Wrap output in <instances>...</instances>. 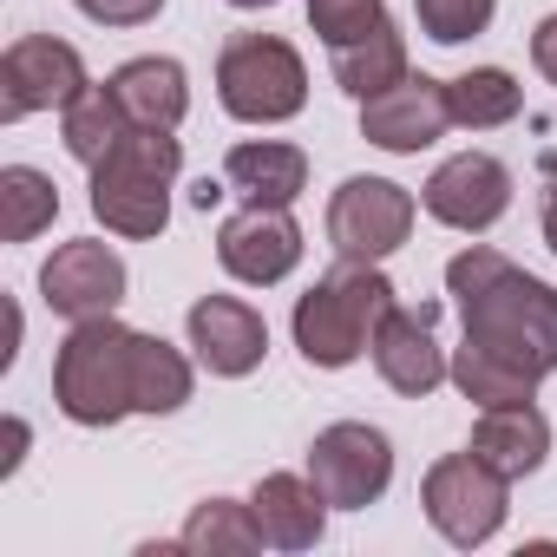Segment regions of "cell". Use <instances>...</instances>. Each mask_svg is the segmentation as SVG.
Segmentation results:
<instances>
[{
	"instance_id": "cell-1",
	"label": "cell",
	"mask_w": 557,
	"mask_h": 557,
	"mask_svg": "<svg viewBox=\"0 0 557 557\" xmlns=\"http://www.w3.org/2000/svg\"><path fill=\"white\" fill-rule=\"evenodd\" d=\"M53 400L79 426H119L125 413H177L190 400V361L112 315L73 322L53 361Z\"/></svg>"
},
{
	"instance_id": "cell-2",
	"label": "cell",
	"mask_w": 557,
	"mask_h": 557,
	"mask_svg": "<svg viewBox=\"0 0 557 557\" xmlns=\"http://www.w3.org/2000/svg\"><path fill=\"white\" fill-rule=\"evenodd\" d=\"M446 289L466 329V348L518 368L524 381L557 374V289L505 262L498 249L472 243L446 262Z\"/></svg>"
},
{
	"instance_id": "cell-3",
	"label": "cell",
	"mask_w": 557,
	"mask_h": 557,
	"mask_svg": "<svg viewBox=\"0 0 557 557\" xmlns=\"http://www.w3.org/2000/svg\"><path fill=\"white\" fill-rule=\"evenodd\" d=\"M394 309L400 302H394V283L381 275V262L342 256V269H329L296 302V348L309 368H348V361L374 355V335Z\"/></svg>"
},
{
	"instance_id": "cell-4",
	"label": "cell",
	"mask_w": 557,
	"mask_h": 557,
	"mask_svg": "<svg viewBox=\"0 0 557 557\" xmlns=\"http://www.w3.org/2000/svg\"><path fill=\"white\" fill-rule=\"evenodd\" d=\"M177 138L132 125L99 164H92V216L119 236H158L171 223V184H177Z\"/></svg>"
},
{
	"instance_id": "cell-5",
	"label": "cell",
	"mask_w": 557,
	"mask_h": 557,
	"mask_svg": "<svg viewBox=\"0 0 557 557\" xmlns=\"http://www.w3.org/2000/svg\"><path fill=\"white\" fill-rule=\"evenodd\" d=\"M216 99L243 125H283L309 106V66L275 34H236L216 60Z\"/></svg>"
},
{
	"instance_id": "cell-6",
	"label": "cell",
	"mask_w": 557,
	"mask_h": 557,
	"mask_svg": "<svg viewBox=\"0 0 557 557\" xmlns=\"http://www.w3.org/2000/svg\"><path fill=\"white\" fill-rule=\"evenodd\" d=\"M505 492H511V479L492 472V466L466 446V453H446V459L426 472L420 505H426V518H433V531H440L446 544L472 550V544H485V537L505 524Z\"/></svg>"
},
{
	"instance_id": "cell-7",
	"label": "cell",
	"mask_w": 557,
	"mask_h": 557,
	"mask_svg": "<svg viewBox=\"0 0 557 557\" xmlns=\"http://www.w3.org/2000/svg\"><path fill=\"white\" fill-rule=\"evenodd\" d=\"M86 92V60L79 47L53 40V34H27L0 53V119L21 125L34 112H66Z\"/></svg>"
},
{
	"instance_id": "cell-8",
	"label": "cell",
	"mask_w": 557,
	"mask_h": 557,
	"mask_svg": "<svg viewBox=\"0 0 557 557\" xmlns=\"http://www.w3.org/2000/svg\"><path fill=\"white\" fill-rule=\"evenodd\" d=\"M413 236V197L387 177H348L329 197V243L348 262H387Z\"/></svg>"
},
{
	"instance_id": "cell-9",
	"label": "cell",
	"mask_w": 557,
	"mask_h": 557,
	"mask_svg": "<svg viewBox=\"0 0 557 557\" xmlns=\"http://www.w3.org/2000/svg\"><path fill=\"white\" fill-rule=\"evenodd\" d=\"M309 479H315V492H322L335 511H361V505H374V498L387 492V479H394V446H387V433H374L368 420H342V426L315 433V446H309Z\"/></svg>"
},
{
	"instance_id": "cell-10",
	"label": "cell",
	"mask_w": 557,
	"mask_h": 557,
	"mask_svg": "<svg viewBox=\"0 0 557 557\" xmlns=\"http://www.w3.org/2000/svg\"><path fill=\"white\" fill-rule=\"evenodd\" d=\"M216 262L236 275V283L269 289V283H283V275L302 262V230H296L289 210L249 203V210H236V216L216 230Z\"/></svg>"
},
{
	"instance_id": "cell-11",
	"label": "cell",
	"mask_w": 557,
	"mask_h": 557,
	"mask_svg": "<svg viewBox=\"0 0 557 557\" xmlns=\"http://www.w3.org/2000/svg\"><path fill=\"white\" fill-rule=\"evenodd\" d=\"M420 203H426V216H440L446 230H492V223L505 216V203H511V171H505L492 151H459V158H446V164L426 177Z\"/></svg>"
},
{
	"instance_id": "cell-12",
	"label": "cell",
	"mask_w": 557,
	"mask_h": 557,
	"mask_svg": "<svg viewBox=\"0 0 557 557\" xmlns=\"http://www.w3.org/2000/svg\"><path fill=\"white\" fill-rule=\"evenodd\" d=\"M40 296L53 315L66 322H92V315H112L125 302V262L106 249V243H66L53 249V262L40 269Z\"/></svg>"
},
{
	"instance_id": "cell-13",
	"label": "cell",
	"mask_w": 557,
	"mask_h": 557,
	"mask_svg": "<svg viewBox=\"0 0 557 557\" xmlns=\"http://www.w3.org/2000/svg\"><path fill=\"white\" fill-rule=\"evenodd\" d=\"M446 125H453V112H446V79H426V73H407L400 86L361 99V138L381 145V151H400V158L426 151Z\"/></svg>"
},
{
	"instance_id": "cell-14",
	"label": "cell",
	"mask_w": 557,
	"mask_h": 557,
	"mask_svg": "<svg viewBox=\"0 0 557 557\" xmlns=\"http://www.w3.org/2000/svg\"><path fill=\"white\" fill-rule=\"evenodd\" d=\"M190 348H197V361H203L210 374L243 381V374L262 368L269 329H262V315H256L249 302H236V296H203V302H190Z\"/></svg>"
},
{
	"instance_id": "cell-15",
	"label": "cell",
	"mask_w": 557,
	"mask_h": 557,
	"mask_svg": "<svg viewBox=\"0 0 557 557\" xmlns=\"http://www.w3.org/2000/svg\"><path fill=\"white\" fill-rule=\"evenodd\" d=\"M374 368L394 394L407 400H426L453 368H446V348L433 342V309H394L374 335Z\"/></svg>"
},
{
	"instance_id": "cell-16",
	"label": "cell",
	"mask_w": 557,
	"mask_h": 557,
	"mask_svg": "<svg viewBox=\"0 0 557 557\" xmlns=\"http://www.w3.org/2000/svg\"><path fill=\"white\" fill-rule=\"evenodd\" d=\"M249 511L262 524V544L275 550H315L329 524V498L315 492V479H296V472H269L249 492Z\"/></svg>"
},
{
	"instance_id": "cell-17",
	"label": "cell",
	"mask_w": 557,
	"mask_h": 557,
	"mask_svg": "<svg viewBox=\"0 0 557 557\" xmlns=\"http://www.w3.org/2000/svg\"><path fill=\"white\" fill-rule=\"evenodd\" d=\"M472 453H479L492 472L524 479V472H537L544 453H550V420H544L531 400H518V407H485L479 426H472Z\"/></svg>"
},
{
	"instance_id": "cell-18",
	"label": "cell",
	"mask_w": 557,
	"mask_h": 557,
	"mask_svg": "<svg viewBox=\"0 0 557 557\" xmlns=\"http://www.w3.org/2000/svg\"><path fill=\"white\" fill-rule=\"evenodd\" d=\"M223 177H230V190H243L249 203L289 210V203L309 190V158H302L296 145H275V138H262V145H230Z\"/></svg>"
},
{
	"instance_id": "cell-19",
	"label": "cell",
	"mask_w": 557,
	"mask_h": 557,
	"mask_svg": "<svg viewBox=\"0 0 557 557\" xmlns=\"http://www.w3.org/2000/svg\"><path fill=\"white\" fill-rule=\"evenodd\" d=\"M112 92L125 106L132 125H151V132H177V119L190 112V86H184V66L177 60H132L112 73Z\"/></svg>"
},
{
	"instance_id": "cell-20",
	"label": "cell",
	"mask_w": 557,
	"mask_h": 557,
	"mask_svg": "<svg viewBox=\"0 0 557 557\" xmlns=\"http://www.w3.org/2000/svg\"><path fill=\"white\" fill-rule=\"evenodd\" d=\"M446 112L466 132H492V125H511L524 112V86L505 66H472V73L446 79Z\"/></svg>"
},
{
	"instance_id": "cell-21",
	"label": "cell",
	"mask_w": 557,
	"mask_h": 557,
	"mask_svg": "<svg viewBox=\"0 0 557 557\" xmlns=\"http://www.w3.org/2000/svg\"><path fill=\"white\" fill-rule=\"evenodd\" d=\"M177 550H190V557H249V550H262V524H256V511L236 505V498H203V505L190 511Z\"/></svg>"
},
{
	"instance_id": "cell-22",
	"label": "cell",
	"mask_w": 557,
	"mask_h": 557,
	"mask_svg": "<svg viewBox=\"0 0 557 557\" xmlns=\"http://www.w3.org/2000/svg\"><path fill=\"white\" fill-rule=\"evenodd\" d=\"M329 53H335V79H342L348 99H374V92H387V86L407 79V47H400L394 21L381 34H368L355 47H329Z\"/></svg>"
},
{
	"instance_id": "cell-23",
	"label": "cell",
	"mask_w": 557,
	"mask_h": 557,
	"mask_svg": "<svg viewBox=\"0 0 557 557\" xmlns=\"http://www.w3.org/2000/svg\"><path fill=\"white\" fill-rule=\"evenodd\" d=\"M60 125H66V151H73L79 164H99V158L132 132V119H125V106H119L112 79H106V86H86V92L60 112Z\"/></svg>"
},
{
	"instance_id": "cell-24",
	"label": "cell",
	"mask_w": 557,
	"mask_h": 557,
	"mask_svg": "<svg viewBox=\"0 0 557 557\" xmlns=\"http://www.w3.org/2000/svg\"><path fill=\"white\" fill-rule=\"evenodd\" d=\"M53 216H60V190L47 171H34V164L0 171V236L8 243H34Z\"/></svg>"
},
{
	"instance_id": "cell-25",
	"label": "cell",
	"mask_w": 557,
	"mask_h": 557,
	"mask_svg": "<svg viewBox=\"0 0 557 557\" xmlns=\"http://www.w3.org/2000/svg\"><path fill=\"white\" fill-rule=\"evenodd\" d=\"M453 387H459L466 400H479V407H518V400L537 394V381H524L518 368H505V361H492V355H479V348H459V355H453Z\"/></svg>"
},
{
	"instance_id": "cell-26",
	"label": "cell",
	"mask_w": 557,
	"mask_h": 557,
	"mask_svg": "<svg viewBox=\"0 0 557 557\" xmlns=\"http://www.w3.org/2000/svg\"><path fill=\"white\" fill-rule=\"evenodd\" d=\"M309 21L329 47H355V40L387 27V8L381 0H309Z\"/></svg>"
},
{
	"instance_id": "cell-27",
	"label": "cell",
	"mask_w": 557,
	"mask_h": 557,
	"mask_svg": "<svg viewBox=\"0 0 557 557\" xmlns=\"http://www.w3.org/2000/svg\"><path fill=\"white\" fill-rule=\"evenodd\" d=\"M413 8H420L426 40L459 47V40H479V34L492 27V8H498V0H413Z\"/></svg>"
},
{
	"instance_id": "cell-28",
	"label": "cell",
	"mask_w": 557,
	"mask_h": 557,
	"mask_svg": "<svg viewBox=\"0 0 557 557\" xmlns=\"http://www.w3.org/2000/svg\"><path fill=\"white\" fill-rule=\"evenodd\" d=\"M73 8L99 27H145V21H158L164 0H73Z\"/></svg>"
},
{
	"instance_id": "cell-29",
	"label": "cell",
	"mask_w": 557,
	"mask_h": 557,
	"mask_svg": "<svg viewBox=\"0 0 557 557\" xmlns=\"http://www.w3.org/2000/svg\"><path fill=\"white\" fill-rule=\"evenodd\" d=\"M531 66L557 86V14H544V21H537V34H531Z\"/></svg>"
},
{
	"instance_id": "cell-30",
	"label": "cell",
	"mask_w": 557,
	"mask_h": 557,
	"mask_svg": "<svg viewBox=\"0 0 557 557\" xmlns=\"http://www.w3.org/2000/svg\"><path fill=\"white\" fill-rule=\"evenodd\" d=\"M27 453V420H8V453H0V472H14Z\"/></svg>"
},
{
	"instance_id": "cell-31",
	"label": "cell",
	"mask_w": 557,
	"mask_h": 557,
	"mask_svg": "<svg viewBox=\"0 0 557 557\" xmlns=\"http://www.w3.org/2000/svg\"><path fill=\"white\" fill-rule=\"evenodd\" d=\"M544 243H550V256H557V184H550V197H544Z\"/></svg>"
},
{
	"instance_id": "cell-32",
	"label": "cell",
	"mask_w": 557,
	"mask_h": 557,
	"mask_svg": "<svg viewBox=\"0 0 557 557\" xmlns=\"http://www.w3.org/2000/svg\"><path fill=\"white\" fill-rule=\"evenodd\" d=\"M230 8H275V0H230Z\"/></svg>"
}]
</instances>
